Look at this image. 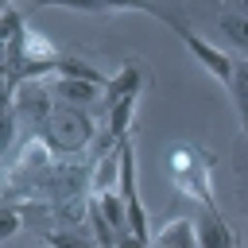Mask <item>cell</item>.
I'll use <instances>...</instances> for the list:
<instances>
[{
  "instance_id": "cell-1",
  "label": "cell",
  "mask_w": 248,
  "mask_h": 248,
  "mask_svg": "<svg viewBox=\"0 0 248 248\" xmlns=\"http://www.w3.org/2000/svg\"><path fill=\"white\" fill-rule=\"evenodd\" d=\"M43 140L50 143V151H70V155H78V151H85L89 143H93V124H89V116L81 112V108H70V105H54V116L43 124Z\"/></svg>"
},
{
  "instance_id": "cell-2",
  "label": "cell",
  "mask_w": 248,
  "mask_h": 248,
  "mask_svg": "<svg viewBox=\"0 0 248 248\" xmlns=\"http://www.w3.org/2000/svg\"><path fill=\"white\" fill-rule=\"evenodd\" d=\"M174 35H178V39L190 46V54H194V58H198V62H202V66H205V70H209V74H213V78H217V81L229 89V81H232V70H236V58H232L225 46H217L213 39L198 35V31H194L186 19H178V23H174Z\"/></svg>"
},
{
  "instance_id": "cell-3",
  "label": "cell",
  "mask_w": 248,
  "mask_h": 248,
  "mask_svg": "<svg viewBox=\"0 0 248 248\" xmlns=\"http://www.w3.org/2000/svg\"><path fill=\"white\" fill-rule=\"evenodd\" d=\"M4 105H12L27 124H46V120L54 116V89H50L43 78L19 81L16 93H12V101H4Z\"/></svg>"
},
{
  "instance_id": "cell-4",
  "label": "cell",
  "mask_w": 248,
  "mask_h": 248,
  "mask_svg": "<svg viewBox=\"0 0 248 248\" xmlns=\"http://www.w3.org/2000/svg\"><path fill=\"white\" fill-rule=\"evenodd\" d=\"M50 89H54V105H70V108H81V112H89L101 97V85H89V81H74V78H54L50 81Z\"/></svg>"
},
{
  "instance_id": "cell-5",
  "label": "cell",
  "mask_w": 248,
  "mask_h": 248,
  "mask_svg": "<svg viewBox=\"0 0 248 248\" xmlns=\"http://www.w3.org/2000/svg\"><path fill=\"white\" fill-rule=\"evenodd\" d=\"M155 248H198V217H170L151 236Z\"/></svg>"
},
{
  "instance_id": "cell-6",
  "label": "cell",
  "mask_w": 248,
  "mask_h": 248,
  "mask_svg": "<svg viewBox=\"0 0 248 248\" xmlns=\"http://www.w3.org/2000/svg\"><path fill=\"white\" fill-rule=\"evenodd\" d=\"M143 89V70L136 66V58H128L124 66H120V74H112L108 78V85H105V105L112 108L116 101H124V97H132V93H140Z\"/></svg>"
},
{
  "instance_id": "cell-7",
  "label": "cell",
  "mask_w": 248,
  "mask_h": 248,
  "mask_svg": "<svg viewBox=\"0 0 248 248\" xmlns=\"http://www.w3.org/2000/svg\"><path fill=\"white\" fill-rule=\"evenodd\" d=\"M89 186H93V194L120 190V143H112L105 155H97V163L89 170Z\"/></svg>"
},
{
  "instance_id": "cell-8",
  "label": "cell",
  "mask_w": 248,
  "mask_h": 248,
  "mask_svg": "<svg viewBox=\"0 0 248 248\" xmlns=\"http://www.w3.org/2000/svg\"><path fill=\"white\" fill-rule=\"evenodd\" d=\"M198 248H236V236L217 209H205L198 217Z\"/></svg>"
},
{
  "instance_id": "cell-9",
  "label": "cell",
  "mask_w": 248,
  "mask_h": 248,
  "mask_svg": "<svg viewBox=\"0 0 248 248\" xmlns=\"http://www.w3.org/2000/svg\"><path fill=\"white\" fill-rule=\"evenodd\" d=\"M217 35L225 39V46H232V50H240L248 58V12H232L229 8L217 19Z\"/></svg>"
},
{
  "instance_id": "cell-10",
  "label": "cell",
  "mask_w": 248,
  "mask_h": 248,
  "mask_svg": "<svg viewBox=\"0 0 248 248\" xmlns=\"http://www.w3.org/2000/svg\"><path fill=\"white\" fill-rule=\"evenodd\" d=\"M54 78H74V81H89V85H108V78L93 66V62H85V58H74V54H62L58 58V70H54Z\"/></svg>"
},
{
  "instance_id": "cell-11",
  "label": "cell",
  "mask_w": 248,
  "mask_h": 248,
  "mask_svg": "<svg viewBox=\"0 0 248 248\" xmlns=\"http://www.w3.org/2000/svg\"><path fill=\"white\" fill-rule=\"evenodd\" d=\"M97 205H101V213H105V221L124 236V232H132L128 229V205H124V198H120V190H108V194H89Z\"/></svg>"
},
{
  "instance_id": "cell-12",
  "label": "cell",
  "mask_w": 248,
  "mask_h": 248,
  "mask_svg": "<svg viewBox=\"0 0 248 248\" xmlns=\"http://www.w3.org/2000/svg\"><path fill=\"white\" fill-rule=\"evenodd\" d=\"M229 97H232L240 128L248 136V58H236V70H232V81H229Z\"/></svg>"
},
{
  "instance_id": "cell-13",
  "label": "cell",
  "mask_w": 248,
  "mask_h": 248,
  "mask_svg": "<svg viewBox=\"0 0 248 248\" xmlns=\"http://www.w3.org/2000/svg\"><path fill=\"white\" fill-rule=\"evenodd\" d=\"M136 101H140V93H132V97H124V101H116V105L108 108V136H112V140H124V136H132Z\"/></svg>"
},
{
  "instance_id": "cell-14",
  "label": "cell",
  "mask_w": 248,
  "mask_h": 248,
  "mask_svg": "<svg viewBox=\"0 0 248 248\" xmlns=\"http://www.w3.org/2000/svg\"><path fill=\"white\" fill-rule=\"evenodd\" d=\"M85 229L93 232V240H97V248H112L116 240H120V232L105 221V213H101V205L89 198V209H85Z\"/></svg>"
},
{
  "instance_id": "cell-15",
  "label": "cell",
  "mask_w": 248,
  "mask_h": 248,
  "mask_svg": "<svg viewBox=\"0 0 248 248\" xmlns=\"http://www.w3.org/2000/svg\"><path fill=\"white\" fill-rule=\"evenodd\" d=\"M46 244L50 248H97L93 232L89 229H74V225H58L46 232Z\"/></svg>"
},
{
  "instance_id": "cell-16",
  "label": "cell",
  "mask_w": 248,
  "mask_h": 248,
  "mask_svg": "<svg viewBox=\"0 0 248 248\" xmlns=\"http://www.w3.org/2000/svg\"><path fill=\"white\" fill-rule=\"evenodd\" d=\"M39 8H70V12H101V0H35Z\"/></svg>"
},
{
  "instance_id": "cell-17",
  "label": "cell",
  "mask_w": 248,
  "mask_h": 248,
  "mask_svg": "<svg viewBox=\"0 0 248 248\" xmlns=\"http://www.w3.org/2000/svg\"><path fill=\"white\" fill-rule=\"evenodd\" d=\"M16 229H19V213L8 205V209H4V225H0V236H4V244L16 236Z\"/></svg>"
},
{
  "instance_id": "cell-18",
  "label": "cell",
  "mask_w": 248,
  "mask_h": 248,
  "mask_svg": "<svg viewBox=\"0 0 248 248\" xmlns=\"http://www.w3.org/2000/svg\"><path fill=\"white\" fill-rule=\"evenodd\" d=\"M112 248H151V240H140L136 232H124V236H120Z\"/></svg>"
}]
</instances>
